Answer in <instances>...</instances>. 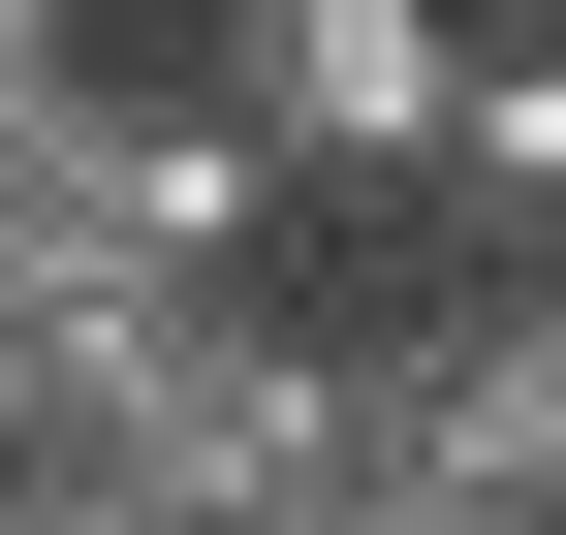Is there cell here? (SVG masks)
<instances>
[{
  "mask_svg": "<svg viewBox=\"0 0 566 535\" xmlns=\"http://www.w3.org/2000/svg\"><path fill=\"white\" fill-rule=\"evenodd\" d=\"M0 158H32V221H63V252H126V284H252V221H283V158H252L221 63H158V95L95 63V95H32Z\"/></svg>",
  "mask_w": 566,
  "mask_h": 535,
  "instance_id": "obj_1",
  "label": "cell"
},
{
  "mask_svg": "<svg viewBox=\"0 0 566 535\" xmlns=\"http://www.w3.org/2000/svg\"><path fill=\"white\" fill-rule=\"evenodd\" d=\"M189 63L252 95V158H283V189H409V158H441V95H472L441 0H221Z\"/></svg>",
  "mask_w": 566,
  "mask_h": 535,
  "instance_id": "obj_2",
  "label": "cell"
},
{
  "mask_svg": "<svg viewBox=\"0 0 566 535\" xmlns=\"http://www.w3.org/2000/svg\"><path fill=\"white\" fill-rule=\"evenodd\" d=\"M378 378H409L441 535H566V284H441V347H378Z\"/></svg>",
  "mask_w": 566,
  "mask_h": 535,
  "instance_id": "obj_3",
  "label": "cell"
},
{
  "mask_svg": "<svg viewBox=\"0 0 566 535\" xmlns=\"http://www.w3.org/2000/svg\"><path fill=\"white\" fill-rule=\"evenodd\" d=\"M409 189H441V284H566V32H472Z\"/></svg>",
  "mask_w": 566,
  "mask_h": 535,
  "instance_id": "obj_4",
  "label": "cell"
},
{
  "mask_svg": "<svg viewBox=\"0 0 566 535\" xmlns=\"http://www.w3.org/2000/svg\"><path fill=\"white\" fill-rule=\"evenodd\" d=\"M0 535H189L158 473H95V441H32V473H0Z\"/></svg>",
  "mask_w": 566,
  "mask_h": 535,
  "instance_id": "obj_5",
  "label": "cell"
},
{
  "mask_svg": "<svg viewBox=\"0 0 566 535\" xmlns=\"http://www.w3.org/2000/svg\"><path fill=\"white\" fill-rule=\"evenodd\" d=\"M32 95H95V32H63V0H0V126H32Z\"/></svg>",
  "mask_w": 566,
  "mask_h": 535,
  "instance_id": "obj_6",
  "label": "cell"
}]
</instances>
